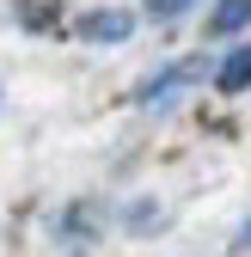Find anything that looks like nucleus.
I'll return each mask as SVG.
<instances>
[{
  "label": "nucleus",
  "mask_w": 251,
  "mask_h": 257,
  "mask_svg": "<svg viewBox=\"0 0 251 257\" xmlns=\"http://www.w3.org/2000/svg\"><path fill=\"white\" fill-rule=\"evenodd\" d=\"M129 227H135V233H147V227H166V208H153V202H135V208H129Z\"/></svg>",
  "instance_id": "obj_6"
},
{
  "label": "nucleus",
  "mask_w": 251,
  "mask_h": 257,
  "mask_svg": "<svg viewBox=\"0 0 251 257\" xmlns=\"http://www.w3.org/2000/svg\"><path fill=\"white\" fill-rule=\"evenodd\" d=\"M202 74H208V61H202V55L166 61L160 74H147V80L135 86V104H141L147 116H160V110H178V104H184V92H190V86H196Z\"/></svg>",
  "instance_id": "obj_1"
},
{
  "label": "nucleus",
  "mask_w": 251,
  "mask_h": 257,
  "mask_svg": "<svg viewBox=\"0 0 251 257\" xmlns=\"http://www.w3.org/2000/svg\"><path fill=\"white\" fill-rule=\"evenodd\" d=\"M208 37L214 43H227V37H245L251 31V0H208Z\"/></svg>",
  "instance_id": "obj_4"
},
{
  "label": "nucleus",
  "mask_w": 251,
  "mask_h": 257,
  "mask_svg": "<svg viewBox=\"0 0 251 257\" xmlns=\"http://www.w3.org/2000/svg\"><path fill=\"white\" fill-rule=\"evenodd\" d=\"M214 92L221 98H239V92H251V37H227L221 61H214Z\"/></svg>",
  "instance_id": "obj_3"
},
{
  "label": "nucleus",
  "mask_w": 251,
  "mask_h": 257,
  "mask_svg": "<svg viewBox=\"0 0 251 257\" xmlns=\"http://www.w3.org/2000/svg\"><path fill=\"white\" fill-rule=\"evenodd\" d=\"M74 37L80 43H129L135 37V13H122V7H98V13H80L74 19Z\"/></svg>",
  "instance_id": "obj_2"
},
{
  "label": "nucleus",
  "mask_w": 251,
  "mask_h": 257,
  "mask_svg": "<svg viewBox=\"0 0 251 257\" xmlns=\"http://www.w3.org/2000/svg\"><path fill=\"white\" fill-rule=\"evenodd\" d=\"M239 251H251V220H245V227H239Z\"/></svg>",
  "instance_id": "obj_7"
},
{
  "label": "nucleus",
  "mask_w": 251,
  "mask_h": 257,
  "mask_svg": "<svg viewBox=\"0 0 251 257\" xmlns=\"http://www.w3.org/2000/svg\"><path fill=\"white\" fill-rule=\"evenodd\" d=\"M196 7H202V0H141V13L153 25H178V19H190Z\"/></svg>",
  "instance_id": "obj_5"
}]
</instances>
